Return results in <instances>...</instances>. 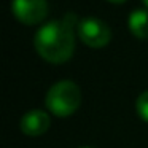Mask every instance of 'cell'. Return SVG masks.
<instances>
[{
    "mask_svg": "<svg viewBox=\"0 0 148 148\" xmlns=\"http://www.w3.org/2000/svg\"><path fill=\"white\" fill-rule=\"evenodd\" d=\"M77 18V14L67 13L64 19L49 21L35 32L34 45L45 61L61 64L72 58L75 49V27L80 24Z\"/></svg>",
    "mask_w": 148,
    "mask_h": 148,
    "instance_id": "6da1fadb",
    "label": "cell"
},
{
    "mask_svg": "<svg viewBox=\"0 0 148 148\" xmlns=\"http://www.w3.org/2000/svg\"><path fill=\"white\" fill-rule=\"evenodd\" d=\"M45 102L56 116H70L80 107L81 91L73 81L61 80L49 88Z\"/></svg>",
    "mask_w": 148,
    "mask_h": 148,
    "instance_id": "7a4b0ae2",
    "label": "cell"
},
{
    "mask_svg": "<svg viewBox=\"0 0 148 148\" xmlns=\"http://www.w3.org/2000/svg\"><path fill=\"white\" fill-rule=\"evenodd\" d=\"M77 32L81 42L91 48H102V46L108 45L110 38H112V30L107 26V23L100 21L96 16L83 18L77 27Z\"/></svg>",
    "mask_w": 148,
    "mask_h": 148,
    "instance_id": "3957f363",
    "label": "cell"
},
{
    "mask_svg": "<svg viewBox=\"0 0 148 148\" xmlns=\"http://www.w3.org/2000/svg\"><path fill=\"white\" fill-rule=\"evenodd\" d=\"M11 11L18 21L32 26V24L42 23L46 18L48 2L46 0H13Z\"/></svg>",
    "mask_w": 148,
    "mask_h": 148,
    "instance_id": "277c9868",
    "label": "cell"
},
{
    "mask_svg": "<svg viewBox=\"0 0 148 148\" xmlns=\"http://www.w3.org/2000/svg\"><path fill=\"white\" fill-rule=\"evenodd\" d=\"M49 124H51L49 115L43 110H30L21 118V131L32 137L45 134Z\"/></svg>",
    "mask_w": 148,
    "mask_h": 148,
    "instance_id": "5b68a950",
    "label": "cell"
},
{
    "mask_svg": "<svg viewBox=\"0 0 148 148\" xmlns=\"http://www.w3.org/2000/svg\"><path fill=\"white\" fill-rule=\"evenodd\" d=\"M129 30L138 38H148V10L137 8L129 14Z\"/></svg>",
    "mask_w": 148,
    "mask_h": 148,
    "instance_id": "8992f818",
    "label": "cell"
},
{
    "mask_svg": "<svg viewBox=\"0 0 148 148\" xmlns=\"http://www.w3.org/2000/svg\"><path fill=\"white\" fill-rule=\"evenodd\" d=\"M135 110H137V115L143 121L148 123V91H143L137 97V100H135Z\"/></svg>",
    "mask_w": 148,
    "mask_h": 148,
    "instance_id": "52a82bcc",
    "label": "cell"
},
{
    "mask_svg": "<svg viewBox=\"0 0 148 148\" xmlns=\"http://www.w3.org/2000/svg\"><path fill=\"white\" fill-rule=\"evenodd\" d=\"M108 2H112V3H124L126 0H108Z\"/></svg>",
    "mask_w": 148,
    "mask_h": 148,
    "instance_id": "ba28073f",
    "label": "cell"
},
{
    "mask_svg": "<svg viewBox=\"0 0 148 148\" xmlns=\"http://www.w3.org/2000/svg\"><path fill=\"white\" fill-rule=\"evenodd\" d=\"M143 3H145V5H147V7H148V0H143Z\"/></svg>",
    "mask_w": 148,
    "mask_h": 148,
    "instance_id": "9c48e42d",
    "label": "cell"
},
{
    "mask_svg": "<svg viewBox=\"0 0 148 148\" xmlns=\"http://www.w3.org/2000/svg\"><path fill=\"white\" fill-rule=\"evenodd\" d=\"M81 148H91V147H81Z\"/></svg>",
    "mask_w": 148,
    "mask_h": 148,
    "instance_id": "30bf717a",
    "label": "cell"
}]
</instances>
